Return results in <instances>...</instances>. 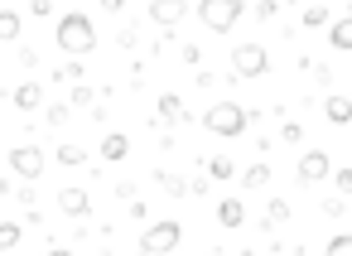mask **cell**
Here are the masks:
<instances>
[{
    "mask_svg": "<svg viewBox=\"0 0 352 256\" xmlns=\"http://www.w3.org/2000/svg\"><path fill=\"white\" fill-rule=\"evenodd\" d=\"M68 107H73V111H78V107H92V87H73V102H68Z\"/></svg>",
    "mask_w": 352,
    "mask_h": 256,
    "instance_id": "cell-29",
    "label": "cell"
},
{
    "mask_svg": "<svg viewBox=\"0 0 352 256\" xmlns=\"http://www.w3.org/2000/svg\"><path fill=\"white\" fill-rule=\"evenodd\" d=\"M328 44H333L338 54H352V10H347V15H342V20L333 25V34H328Z\"/></svg>",
    "mask_w": 352,
    "mask_h": 256,
    "instance_id": "cell-17",
    "label": "cell"
},
{
    "mask_svg": "<svg viewBox=\"0 0 352 256\" xmlns=\"http://www.w3.org/2000/svg\"><path fill=\"white\" fill-rule=\"evenodd\" d=\"M217 222H222V227H241V222H246V203H241V198H222V203H217Z\"/></svg>",
    "mask_w": 352,
    "mask_h": 256,
    "instance_id": "cell-15",
    "label": "cell"
},
{
    "mask_svg": "<svg viewBox=\"0 0 352 256\" xmlns=\"http://www.w3.org/2000/svg\"><path fill=\"white\" fill-rule=\"evenodd\" d=\"M0 39H6V44L20 39V15L15 10H0Z\"/></svg>",
    "mask_w": 352,
    "mask_h": 256,
    "instance_id": "cell-19",
    "label": "cell"
},
{
    "mask_svg": "<svg viewBox=\"0 0 352 256\" xmlns=\"http://www.w3.org/2000/svg\"><path fill=\"white\" fill-rule=\"evenodd\" d=\"M323 116H328V126H352V97H328Z\"/></svg>",
    "mask_w": 352,
    "mask_h": 256,
    "instance_id": "cell-14",
    "label": "cell"
},
{
    "mask_svg": "<svg viewBox=\"0 0 352 256\" xmlns=\"http://www.w3.org/2000/svg\"><path fill=\"white\" fill-rule=\"evenodd\" d=\"M285 222H289V198H270L265 213H261V227L270 232V227H285Z\"/></svg>",
    "mask_w": 352,
    "mask_h": 256,
    "instance_id": "cell-16",
    "label": "cell"
},
{
    "mask_svg": "<svg viewBox=\"0 0 352 256\" xmlns=\"http://www.w3.org/2000/svg\"><path fill=\"white\" fill-rule=\"evenodd\" d=\"M10 102H15L20 111H39V107H44V87H39V83H20V87L10 92Z\"/></svg>",
    "mask_w": 352,
    "mask_h": 256,
    "instance_id": "cell-10",
    "label": "cell"
},
{
    "mask_svg": "<svg viewBox=\"0 0 352 256\" xmlns=\"http://www.w3.org/2000/svg\"><path fill=\"white\" fill-rule=\"evenodd\" d=\"M188 10H198V6H179V0H164V6H150V20H155V25H179Z\"/></svg>",
    "mask_w": 352,
    "mask_h": 256,
    "instance_id": "cell-13",
    "label": "cell"
},
{
    "mask_svg": "<svg viewBox=\"0 0 352 256\" xmlns=\"http://www.w3.org/2000/svg\"><path fill=\"white\" fill-rule=\"evenodd\" d=\"M333 189L347 198V193H352V169H338V174H333Z\"/></svg>",
    "mask_w": 352,
    "mask_h": 256,
    "instance_id": "cell-28",
    "label": "cell"
},
{
    "mask_svg": "<svg viewBox=\"0 0 352 256\" xmlns=\"http://www.w3.org/2000/svg\"><path fill=\"white\" fill-rule=\"evenodd\" d=\"M58 208L68 213V217H87V208H92V198H87V189H58Z\"/></svg>",
    "mask_w": 352,
    "mask_h": 256,
    "instance_id": "cell-9",
    "label": "cell"
},
{
    "mask_svg": "<svg viewBox=\"0 0 352 256\" xmlns=\"http://www.w3.org/2000/svg\"><path fill=\"white\" fill-rule=\"evenodd\" d=\"M44 256H73V251H68V246H49Z\"/></svg>",
    "mask_w": 352,
    "mask_h": 256,
    "instance_id": "cell-33",
    "label": "cell"
},
{
    "mask_svg": "<svg viewBox=\"0 0 352 256\" xmlns=\"http://www.w3.org/2000/svg\"><path fill=\"white\" fill-rule=\"evenodd\" d=\"M30 15H34V20H49L54 6H49V0H30Z\"/></svg>",
    "mask_w": 352,
    "mask_h": 256,
    "instance_id": "cell-31",
    "label": "cell"
},
{
    "mask_svg": "<svg viewBox=\"0 0 352 256\" xmlns=\"http://www.w3.org/2000/svg\"><path fill=\"white\" fill-rule=\"evenodd\" d=\"M212 256H222V251H212Z\"/></svg>",
    "mask_w": 352,
    "mask_h": 256,
    "instance_id": "cell-34",
    "label": "cell"
},
{
    "mask_svg": "<svg viewBox=\"0 0 352 256\" xmlns=\"http://www.w3.org/2000/svg\"><path fill=\"white\" fill-rule=\"evenodd\" d=\"M241 15H246L241 0H198V20H203L212 34H227Z\"/></svg>",
    "mask_w": 352,
    "mask_h": 256,
    "instance_id": "cell-4",
    "label": "cell"
},
{
    "mask_svg": "<svg viewBox=\"0 0 352 256\" xmlns=\"http://www.w3.org/2000/svg\"><path fill=\"white\" fill-rule=\"evenodd\" d=\"M256 15H261V20H275V15H280V6H275V0H265V6H256Z\"/></svg>",
    "mask_w": 352,
    "mask_h": 256,
    "instance_id": "cell-32",
    "label": "cell"
},
{
    "mask_svg": "<svg viewBox=\"0 0 352 256\" xmlns=\"http://www.w3.org/2000/svg\"><path fill=\"white\" fill-rule=\"evenodd\" d=\"M270 73V49L265 44H236L232 49V78H261Z\"/></svg>",
    "mask_w": 352,
    "mask_h": 256,
    "instance_id": "cell-5",
    "label": "cell"
},
{
    "mask_svg": "<svg viewBox=\"0 0 352 256\" xmlns=\"http://www.w3.org/2000/svg\"><path fill=\"white\" fill-rule=\"evenodd\" d=\"M68 116H73V107H49V111H44V121H49V126H63Z\"/></svg>",
    "mask_w": 352,
    "mask_h": 256,
    "instance_id": "cell-27",
    "label": "cell"
},
{
    "mask_svg": "<svg viewBox=\"0 0 352 256\" xmlns=\"http://www.w3.org/2000/svg\"><path fill=\"white\" fill-rule=\"evenodd\" d=\"M20 246V222H0V251H15Z\"/></svg>",
    "mask_w": 352,
    "mask_h": 256,
    "instance_id": "cell-21",
    "label": "cell"
},
{
    "mask_svg": "<svg viewBox=\"0 0 352 256\" xmlns=\"http://www.w3.org/2000/svg\"><path fill=\"white\" fill-rule=\"evenodd\" d=\"M82 160H87V150H82V145H58V164H68V169H73V164H82Z\"/></svg>",
    "mask_w": 352,
    "mask_h": 256,
    "instance_id": "cell-23",
    "label": "cell"
},
{
    "mask_svg": "<svg viewBox=\"0 0 352 256\" xmlns=\"http://www.w3.org/2000/svg\"><path fill=\"white\" fill-rule=\"evenodd\" d=\"M333 15H328V6H309L304 10V30H318V25H328Z\"/></svg>",
    "mask_w": 352,
    "mask_h": 256,
    "instance_id": "cell-22",
    "label": "cell"
},
{
    "mask_svg": "<svg viewBox=\"0 0 352 256\" xmlns=\"http://www.w3.org/2000/svg\"><path fill=\"white\" fill-rule=\"evenodd\" d=\"M280 140H285V145H304V131H299V121H285V126H280Z\"/></svg>",
    "mask_w": 352,
    "mask_h": 256,
    "instance_id": "cell-26",
    "label": "cell"
},
{
    "mask_svg": "<svg viewBox=\"0 0 352 256\" xmlns=\"http://www.w3.org/2000/svg\"><path fill=\"white\" fill-rule=\"evenodd\" d=\"M155 184H160L169 198H188V193H193V179H184V174H169V169H155Z\"/></svg>",
    "mask_w": 352,
    "mask_h": 256,
    "instance_id": "cell-12",
    "label": "cell"
},
{
    "mask_svg": "<svg viewBox=\"0 0 352 256\" xmlns=\"http://www.w3.org/2000/svg\"><path fill=\"white\" fill-rule=\"evenodd\" d=\"M82 73H87V68H82V58H73V63H63V68H58V78H63V83H78V87H82Z\"/></svg>",
    "mask_w": 352,
    "mask_h": 256,
    "instance_id": "cell-25",
    "label": "cell"
},
{
    "mask_svg": "<svg viewBox=\"0 0 352 256\" xmlns=\"http://www.w3.org/2000/svg\"><path fill=\"white\" fill-rule=\"evenodd\" d=\"M323 256H352V237H347V232H338V237H328V246H323Z\"/></svg>",
    "mask_w": 352,
    "mask_h": 256,
    "instance_id": "cell-20",
    "label": "cell"
},
{
    "mask_svg": "<svg viewBox=\"0 0 352 256\" xmlns=\"http://www.w3.org/2000/svg\"><path fill=\"white\" fill-rule=\"evenodd\" d=\"M294 174H299V184H323V179H333L328 150H304L299 164H294Z\"/></svg>",
    "mask_w": 352,
    "mask_h": 256,
    "instance_id": "cell-7",
    "label": "cell"
},
{
    "mask_svg": "<svg viewBox=\"0 0 352 256\" xmlns=\"http://www.w3.org/2000/svg\"><path fill=\"white\" fill-rule=\"evenodd\" d=\"M251 116H256V111H246L241 102H217V107H208V111H203V126H208L212 136H227V140H236V136H246Z\"/></svg>",
    "mask_w": 352,
    "mask_h": 256,
    "instance_id": "cell-1",
    "label": "cell"
},
{
    "mask_svg": "<svg viewBox=\"0 0 352 256\" xmlns=\"http://www.w3.org/2000/svg\"><path fill=\"white\" fill-rule=\"evenodd\" d=\"M155 121H188L184 97H179V92H160V102H155ZM155 121H150V126H155Z\"/></svg>",
    "mask_w": 352,
    "mask_h": 256,
    "instance_id": "cell-8",
    "label": "cell"
},
{
    "mask_svg": "<svg viewBox=\"0 0 352 256\" xmlns=\"http://www.w3.org/2000/svg\"><path fill=\"white\" fill-rule=\"evenodd\" d=\"M265 184H270V164H251L241 174V189H265Z\"/></svg>",
    "mask_w": 352,
    "mask_h": 256,
    "instance_id": "cell-18",
    "label": "cell"
},
{
    "mask_svg": "<svg viewBox=\"0 0 352 256\" xmlns=\"http://www.w3.org/2000/svg\"><path fill=\"white\" fill-rule=\"evenodd\" d=\"M54 39H58V49H63V54H73V58H82V54H92V49H97V30H92V20H87V15H63Z\"/></svg>",
    "mask_w": 352,
    "mask_h": 256,
    "instance_id": "cell-2",
    "label": "cell"
},
{
    "mask_svg": "<svg viewBox=\"0 0 352 256\" xmlns=\"http://www.w3.org/2000/svg\"><path fill=\"white\" fill-rule=\"evenodd\" d=\"M342 208H347V203H342V193H333V198H323V213H328V217H342Z\"/></svg>",
    "mask_w": 352,
    "mask_h": 256,
    "instance_id": "cell-30",
    "label": "cell"
},
{
    "mask_svg": "<svg viewBox=\"0 0 352 256\" xmlns=\"http://www.w3.org/2000/svg\"><path fill=\"white\" fill-rule=\"evenodd\" d=\"M126 155H131V140H126L121 131H107V136H102V160H107V164H121Z\"/></svg>",
    "mask_w": 352,
    "mask_h": 256,
    "instance_id": "cell-11",
    "label": "cell"
},
{
    "mask_svg": "<svg viewBox=\"0 0 352 256\" xmlns=\"http://www.w3.org/2000/svg\"><path fill=\"white\" fill-rule=\"evenodd\" d=\"M44 164H49V155L39 145H15L10 150V174H20V179H39Z\"/></svg>",
    "mask_w": 352,
    "mask_h": 256,
    "instance_id": "cell-6",
    "label": "cell"
},
{
    "mask_svg": "<svg viewBox=\"0 0 352 256\" xmlns=\"http://www.w3.org/2000/svg\"><path fill=\"white\" fill-rule=\"evenodd\" d=\"M179 242H184V222L160 217L155 227L140 232V256H169V251H179Z\"/></svg>",
    "mask_w": 352,
    "mask_h": 256,
    "instance_id": "cell-3",
    "label": "cell"
},
{
    "mask_svg": "<svg viewBox=\"0 0 352 256\" xmlns=\"http://www.w3.org/2000/svg\"><path fill=\"white\" fill-rule=\"evenodd\" d=\"M208 174L212 179H232V155H212L208 160Z\"/></svg>",
    "mask_w": 352,
    "mask_h": 256,
    "instance_id": "cell-24",
    "label": "cell"
}]
</instances>
